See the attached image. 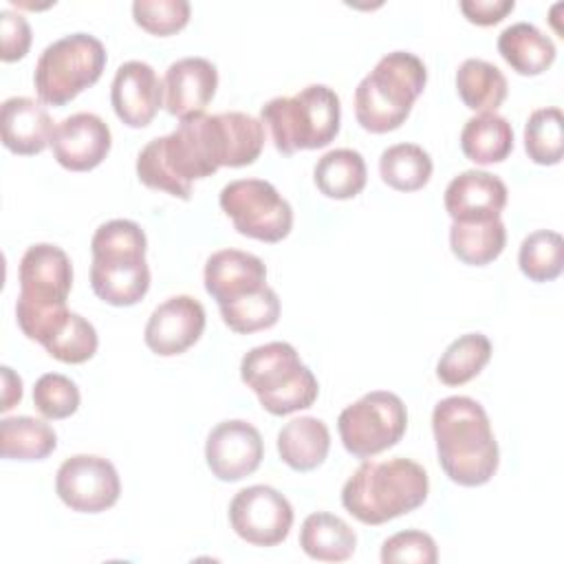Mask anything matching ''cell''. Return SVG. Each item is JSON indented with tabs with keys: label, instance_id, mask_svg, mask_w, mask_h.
<instances>
[{
	"label": "cell",
	"instance_id": "cell-1",
	"mask_svg": "<svg viewBox=\"0 0 564 564\" xmlns=\"http://www.w3.org/2000/svg\"><path fill=\"white\" fill-rule=\"evenodd\" d=\"M264 145V126L238 110L192 115L178 128L143 145L137 156V176L150 189L187 200L192 183L218 167L251 165Z\"/></svg>",
	"mask_w": 564,
	"mask_h": 564
},
{
	"label": "cell",
	"instance_id": "cell-2",
	"mask_svg": "<svg viewBox=\"0 0 564 564\" xmlns=\"http://www.w3.org/2000/svg\"><path fill=\"white\" fill-rule=\"evenodd\" d=\"M432 432L441 469L463 487L489 482L498 469V443L485 408L471 397H445L434 405Z\"/></svg>",
	"mask_w": 564,
	"mask_h": 564
},
{
	"label": "cell",
	"instance_id": "cell-3",
	"mask_svg": "<svg viewBox=\"0 0 564 564\" xmlns=\"http://www.w3.org/2000/svg\"><path fill=\"white\" fill-rule=\"evenodd\" d=\"M18 282V326L29 339L46 346L73 313L66 308L73 286L70 258L57 245H31L20 260Z\"/></svg>",
	"mask_w": 564,
	"mask_h": 564
},
{
	"label": "cell",
	"instance_id": "cell-4",
	"mask_svg": "<svg viewBox=\"0 0 564 564\" xmlns=\"http://www.w3.org/2000/svg\"><path fill=\"white\" fill-rule=\"evenodd\" d=\"M430 491L425 469L403 456L364 460L341 487L344 509L364 524H383L419 509Z\"/></svg>",
	"mask_w": 564,
	"mask_h": 564
},
{
	"label": "cell",
	"instance_id": "cell-5",
	"mask_svg": "<svg viewBox=\"0 0 564 564\" xmlns=\"http://www.w3.org/2000/svg\"><path fill=\"white\" fill-rule=\"evenodd\" d=\"M145 231L139 223L115 218L97 227L90 240V286L112 306H132L150 289Z\"/></svg>",
	"mask_w": 564,
	"mask_h": 564
},
{
	"label": "cell",
	"instance_id": "cell-6",
	"mask_svg": "<svg viewBox=\"0 0 564 564\" xmlns=\"http://www.w3.org/2000/svg\"><path fill=\"white\" fill-rule=\"evenodd\" d=\"M425 82L427 68L414 53L383 55L355 88L357 123L375 134L397 130L408 119Z\"/></svg>",
	"mask_w": 564,
	"mask_h": 564
},
{
	"label": "cell",
	"instance_id": "cell-7",
	"mask_svg": "<svg viewBox=\"0 0 564 564\" xmlns=\"http://www.w3.org/2000/svg\"><path fill=\"white\" fill-rule=\"evenodd\" d=\"M262 126L269 128L273 145L282 154L317 150L328 145L341 121V104L333 88L311 84L293 97H273L260 110Z\"/></svg>",
	"mask_w": 564,
	"mask_h": 564
},
{
	"label": "cell",
	"instance_id": "cell-8",
	"mask_svg": "<svg viewBox=\"0 0 564 564\" xmlns=\"http://www.w3.org/2000/svg\"><path fill=\"white\" fill-rule=\"evenodd\" d=\"M240 379L256 392L260 405L275 416L311 408L319 392L315 375L286 341L251 348L240 361Z\"/></svg>",
	"mask_w": 564,
	"mask_h": 564
},
{
	"label": "cell",
	"instance_id": "cell-9",
	"mask_svg": "<svg viewBox=\"0 0 564 564\" xmlns=\"http://www.w3.org/2000/svg\"><path fill=\"white\" fill-rule=\"evenodd\" d=\"M106 68L104 44L88 33H70L51 42L33 73V86L40 101L66 106L84 88L93 86Z\"/></svg>",
	"mask_w": 564,
	"mask_h": 564
},
{
	"label": "cell",
	"instance_id": "cell-10",
	"mask_svg": "<svg viewBox=\"0 0 564 564\" xmlns=\"http://www.w3.org/2000/svg\"><path fill=\"white\" fill-rule=\"evenodd\" d=\"M408 427V410L399 394L375 390L344 408L337 419L339 438L355 458H370L394 447Z\"/></svg>",
	"mask_w": 564,
	"mask_h": 564
},
{
	"label": "cell",
	"instance_id": "cell-11",
	"mask_svg": "<svg viewBox=\"0 0 564 564\" xmlns=\"http://www.w3.org/2000/svg\"><path fill=\"white\" fill-rule=\"evenodd\" d=\"M218 203L234 229L262 242H280L291 234L293 209L280 192L262 178H238L220 189Z\"/></svg>",
	"mask_w": 564,
	"mask_h": 564
},
{
	"label": "cell",
	"instance_id": "cell-12",
	"mask_svg": "<svg viewBox=\"0 0 564 564\" xmlns=\"http://www.w3.org/2000/svg\"><path fill=\"white\" fill-rule=\"evenodd\" d=\"M229 524L238 538L253 546H275L291 531L293 507L278 489L251 485L231 498Z\"/></svg>",
	"mask_w": 564,
	"mask_h": 564
},
{
	"label": "cell",
	"instance_id": "cell-13",
	"mask_svg": "<svg viewBox=\"0 0 564 564\" xmlns=\"http://www.w3.org/2000/svg\"><path fill=\"white\" fill-rule=\"evenodd\" d=\"M55 491L68 509L99 513L119 500L121 480L108 458L75 454L59 465L55 474Z\"/></svg>",
	"mask_w": 564,
	"mask_h": 564
},
{
	"label": "cell",
	"instance_id": "cell-14",
	"mask_svg": "<svg viewBox=\"0 0 564 564\" xmlns=\"http://www.w3.org/2000/svg\"><path fill=\"white\" fill-rule=\"evenodd\" d=\"M262 456L264 443L260 432L242 419L220 421L207 434L205 460L218 480H242L260 467Z\"/></svg>",
	"mask_w": 564,
	"mask_h": 564
},
{
	"label": "cell",
	"instance_id": "cell-15",
	"mask_svg": "<svg viewBox=\"0 0 564 564\" xmlns=\"http://www.w3.org/2000/svg\"><path fill=\"white\" fill-rule=\"evenodd\" d=\"M205 330V308L192 295H174L161 302L145 324V346L161 355L174 357L194 346Z\"/></svg>",
	"mask_w": 564,
	"mask_h": 564
},
{
	"label": "cell",
	"instance_id": "cell-16",
	"mask_svg": "<svg viewBox=\"0 0 564 564\" xmlns=\"http://www.w3.org/2000/svg\"><path fill=\"white\" fill-rule=\"evenodd\" d=\"M110 145V128L95 112H75L62 119L51 139L55 161L70 172H88L97 167L108 156Z\"/></svg>",
	"mask_w": 564,
	"mask_h": 564
},
{
	"label": "cell",
	"instance_id": "cell-17",
	"mask_svg": "<svg viewBox=\"0 0 564 564\" xmlns=\"http://www.w3.org/2000/svg\"><path fill=\"white\" fill-rule=\"evenodd\" d=\"M115 115L130 128H145L163 106V82L145 62H123L110 86Z\"/></svg>",
	"mask_w": 564,
	"mask_h": 564
},
{
	"label": "cell",
	"instance_id": "cell-18",
	"mask_svg": "<svg viewBox=\"0 0 564 564\" xmlns=\"http://www.w3.org/2000/svg\"><path fill=\"white\" fill-rule=\"evenodd\" d=\"M507 185L485 170H465L445 187V209L456 223L500 218L507 205Z\"/></svg>",
	"mask_w": 564,
	"mask_h": 564
},
{
	"label": "cell",
	"instance_id": "cell-19",
	"mask_svg": "<svg viewBox=\"0 0 564 564\" xmlns=\"http://www.w3.org/2000/svg\"><path fill=\"white\" fill-rule=\"evenodd\" d=\"M205 291L218 306L242 300L267 286L264 262L240 249H220L205 262Z\"/></svg>",
	"mask_w": 564,
	"mask_h": 564
},
{
	"label": "cell",
	"instance_id": "cell-20",
	"mask_svg": "<svg viewBox=\"0 0 564 564\" xmlns=\"http://www.w3.org/2000/svg\"><path fill=\"white\" fill-rule=\"evenodd\" d=\"M218 86V70L205 57H183L167 66L163 90L170 115L185 119L205 110Z\"/></svg>",
	"mask_w": 564,
	"mask_h": 564
},
{
	"label": "cell",
	"instance_id": "cell-21",
	"mask_svg": "<svg viewBox=\"0 0 564 564\" xmlns=\"http://www.w3.org/2000/svg\"><path fill=\"white\" fill-rule=\"evenodd\" d=\"M2 143L13 154H40L53 139V119L46 108L31 97H9L0 108Z\"/></svg>",
	"mask_w": 564,
	"mask_h": 564
},
{
	"label": "cell",
	"instance_id": "cell-22",
	"mask_svg": "<svg viewBox=\"0 0 564 564\" xmlns=\"http://www.w3.org/2000/svg\"><path fill=\"white\" fill-rule=\"evenodd\" d=\"M330 449V432L322 419H291L278 434L280 458L295 471L317 469Z\"/></svg>",
	"mask_w": 564,
	"mask_h": 564
},
{
	"label": "cell",
	"instance_id": "cell-23",
	"mask_svg": "<svg viewBox=\"0 0 564 564\" xmlns=\"http://www.w3.org/2000/svg\"><path fill=\"white\" fill-rule=\"evenodd\" d=\"M498 53L518 75H540L555 62V44L538 26L516 22L498 35Z\"/></svg>",
	"mask_w": 564,
	"mask_h": 564
},
{
	"label": "cell",
	"instance_id": "cell-24",
	"mask_svg": "<svg viewBox=\"0 0 564 564\" xmlns=\"http://www.w3.org/2000/svg\"><path fill=\"white\" fill-rule=\"evenodd\" d=\"M300 546L313 560L344 562L355 553L357 535L339 516L317 511L302 522Z\"/></svg>",
	"mask_w": 564,
	"mask_h": 564
},
{
	"label": "cell",
	"instance_id": "cell-25",
	"mask_svg": "<svg viewBox=\"0 0 564 564\" xmlns=\"http://www.w3.org/2000/svg\"><path fill=\"white\" fill-rule=\"evenodd\" d=\"M460 150L478 165L500 163L513 150V128L498 112H478L463 126Z\"/></svg>",
	"mask_w": 564,
	"mask_h": 564
},
{
	"label": "cell",
	"instance_id": "cell-26",
	"mask_svg": "<svg viewBox=\"0 0 564 564\" xmlns=\"http://www.w3.org/2000/svg\"><path fill=\"white\" fill-rule=\"evenodd\" d=\"M456 90L469 110L496 112L507 99L509 84L496 64L469 57L456 70Z\"/></svg>",
	"mask_w": 564,
	"mask_h": 564
},
{
	"label": "cell",
	"instance_id": "cell-27",
	"mask_svg": "<svg viewBox=\"0 0 564 564\" xmlns=\"http://www.w3.org/2000/svg\"><path fill=\"white\" fill-rule=\"evenodd\" d=\"M313 178L324 196L346 200L355 198L366 187L368 170L364 156L357 150L337 148L317 159Z\"/></svg>",
	"mask_w": 564,
	"mask_h": 564
},
{
	"label": "cell",
	"instance_id": "cell-28",
	"mask_svg": "<svg viewBox=\"0 0 564 564\" xmlns=\"http://www.w3.org/2000/svg\"><path fill=\"white\" fill-rule=\"evenodd\" d=\"M507 242V229L500 218L476 220V223H452L449 227V247L452 253L474 267L489 264L496 260Z\"/></svg>",
	"mask_w": 564,
	"mask_h": 564
},
{
	"label": "cell",
	"instance_id": "cell-29",
	"mask_svg": "<svg viewBox=\"0 0 564 564\" xmlns=\"http://www.w3.org/2000/svg\"><path fill=\"white\" fill-rule=\"evenodd\" d=\"M57 447L53 427L33 416H7L0 421L2 458L42 460Z\"/></svg>",
	"mask_w": 564,
	"mask_h": 564
},
{
	"label": "cell",
	"instance_id": "cell-30",
	"mask_svg": "<svg viewBox=\"0 0 564 564\" xmlns=\"http://www.w3.org/2000/svg\"><path fill=\"white\" fill-rule=\"evenodd\" d=\"M379 174L397 192H416L432 176V159L416 143H397L381 152Z\"/></svg>",
	"mask_w": 564,
	"mask_h": 564
},
{
	"label": "cell",
	"instance_id": "cell-31",
	"mask_svg": "<svg viewBox=\"0 0 564 564\" xmlns=\"http://www.w3.org/2000/svg\"><path fill=\"white\" fill-rule=\"evenodd\" d=\"M491 359V341L482 333H467L454 339L436 364V377L445 386L471 381Z\"/></svg>",
	"mask_w": 564,
	"mask_h": 564
},
{
	"label": "cell",
	"instance_id": "cell-32",
	"mask_svg": "<svg viewBox=\"0 0 564 564\" xmlns=\"http://www.w3.org/2000/svg\"><path fill=\"white\" fill-rule=\"evenodd\" d=\"M520 271L531 282H551L564 269V240L557 231L538 229L529 234L518 251Z\"/></svg>",
	"mask_w": 564,
	"mask_h": 564
},
{
	"label": "cell",
	"instance_id": "cell-33",
	"mask_svg": "<svg viewBox=\"0 0 564 564\" xmlns=\"http://www.w3.org/2000/svg\"><path fill=\"white\" fill-rule=\"evenodd\" d=\"M562 110L557 106L538 108L524 123V150L538 165H557L564 150Z\"/></svg>",
	"mask_w": 564,
	"mask_h": 564
},
{
	"label": "cell",
	"instance_id": "cell-34",
	"mask_svg": "<svg viewBox=\"0 0 564 564\" xmlns=\"http://www.w3.org/2000/svg\"><path fill=\"white\" fill-rule=\"evenodd\" d=\"M218 308H220L223 322L234 333H242V335L271 328L280 317V300L271 286H264L242 300L223 304Z\"/></svg>",
	"mask_w": 564,
	"mask_h": 564
},
{
	"label": "cell",
	"instance_id": "cell-35",
	"mask_svg": "<svg viewBox=\"0 0 564 564\" xmlns=\"http://www.w3.org/2000/svg\"><path fill=\"white\" fill-rule=\"evenodd\" d=\"M97 330L79 313H70L66 324L53 335L44 350L62 364H84L97 352Z\"/></svg>",
	"mask_w": 564,
	"mask_h": 564
},
{
	"label": "cell",
	"instance_id": "cell-36",
	"mask_svg": "<svg viewBox=\"0 0 564 564\" xmlns=\"http://www.w3.org/2000/svg\"><path fill=\"white\" fill-rule=\"evenodd\" d=\"M33 405L46 419H66L79 408V388L66 375L46 372L33 386Z\"/></svg>",
	"mask_w": 564,
	"mask_h": 564
},
{
	"label": "cell",
	"instance_id": "cell-37",
	"mask_svg": "<svg viewBox=\"0 0 564 564\" xmlns=\"http://www.w3.org/2000/svg\"><path fill=\"white\" fill-rule=\"evenodd\" d=\"M189 2L185 0H137L132 2L134 22L152 35H172L189 22Z\"/></svg>",
	"mask_w": 564,
	"mask_h": 564
},
{
	"label": "cell",
	"instance_id": "cell-38",
	"mask_svg": "<svg viewBox=\"0 0 564 564\" xmlns=\"http://www.w3.org/2000/svg\"><path fill=\"white\" fill-rule=\"evenodd\" d=\"M438 560L436 542L430 533L408 529L390 535L381 544V562L394 564V562H414V564H434Z\"/></svg>",
	"mask_w": 564,
	"mask_h": 564
},
{
	"label": "cell",
	"instance_id": "cell-39",
	"mask_svg": "<svg viewBox=\"0 0 564 564\" xmlns=\"http://www.w3.org/2000/svg\"><path fill=\"white\" fill-rule=\"evenodd\" d=\"M0 40H2V48H0L2 62L22 59L31 46V26H29L26 18L11 9H2L0 11Z\"/></svg>",
	"mask_w": 564,
	"mask_h": 564
},
{
	"label": "cell",
	"instance_id": "cell-40",
	"mask_svg": "<svg viewBox=\"0 0 564 564\" xmlns=\"http://www.w3.org/2000/svg\"><path fill=\"white\" fill-rule=\"evenodd\" d=\"M458 7L469 22L478 26H491L513 11L516 2L513 0H463Z\"/></svg>",
	"mask_w": 564,
	"mask_h": 564
},
{
	"label": "cell",
	"instance_id": "cell-41",
	"mask_svg": "<svg viewBox=\"0 0 564 564\" xmlns=\"http://www.w3.org/2000/svg\"><path fill=\"white\" fill-rule=\"evenodd\" d=\"M0 370H2V386H4L0 410L7 412L22 399V379L9 366H2Z\"/></svg>",
	"mask_w": 564,
	"mask_h": 564
}]
</instances>
